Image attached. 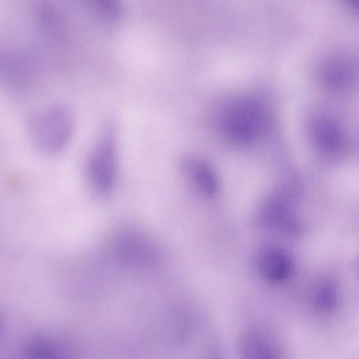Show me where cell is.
I'll return each mask as SVG.
<instances>
[{"mask_svg":"<svg viewBox=\"0 0 359 359\" xmlns=\"http://www.w3.org/2000/svg\"><path fill=\"white\" fill-rule=\"evenodd\" d=\"M315 139L321 149L327 153L339 150L343 142L341 130L332 121L323 118L316 123Z\"/></svg>","mask_w":359,"mask_h":359,"instance_id":"9","label":"cell"},{"mask_svg":"<svg viewBox=\"0 0 359 359\" xmlns=\"http://www.w3.org/2000/svg\"><path fill=\"white\" fill-rule=\"evenodd\" d=\"M0 326H1V323H0Z\"/></svg>","mask_w":359,"mask_h":359,"instance_id":"13","label":"cell"},{"mask_svg":"<svg viewBox=\"0 0 359 359\" xmlns=\"http://www.w3.org/2000/svg\"><path fill=\"white\" fill-rule=\"evenodd\" d=\"M113 255L123 264L145 267L155 264L159 259L154 243L141 233L126 231L119 234L112 246Z\"/></svg>","mask_w":359,"mask_h":359,"instance_id":"4","label":"cell"},{"mask_svg":"<svg viewBox=\"0 0 359 359\" xmlns=\"http://www.w3.org/2000/svg\"><path fill=\"white\" fill-rule=\"evenodd\" d=\"M337 297L335 286L330 282H324L314 290L313 304L321 312H327L335 306Z\"/></svg>","mask_w":359,"mask_h":359,"instance_id":"11","label":"cell"},{"mask_svg":"<svg viewBox=\"0 0 359 359\" xmlns=\"http://www.w3.org/2000/svg\"><path fill=\"white\" fill-rule=\"evenodd\" d=\"M238 353L241 359H282L273 339L259 329H250L242 334Z\"/></svg>","mask_w":359,"mask_h":359,"instance_id":"5","label":"cell"},{"mask_svg":"<svg viewBox=\"0 0 359 359\" xmlns=\"http://www.w3.org/2000/svg\"><path fill=\"white\" fill-rule=\"evenodd\" d=\"M350 72L351 67L346 61L341 59L331 61L323 73L325 83L331 88H341L348 83Z\"/></svg>","mask_w":359,"mask_h":359,"instance_id":"10","label":"cell"},{"mask_svg":"<svg viewBox=\"0 0 359 359\" xmlns=\"http://www.w3.org/2000/svg\"><path fill=\"white\" fill-rule=\"evenodd\" d=\"M96 11L106 18H117L121 13V7L116 2L111 1H97L93 6Z\"/></svg>","mask_w":359,"mask_h":359,"instance_id":"12","label":"cell"},{"mask_svg":"<svg viewBox=\"0 0 359 359\" xmlns=\"http://www.w3.org/2000/svg\"><path fill=\"white\" fill-rule=\"evenodd\" d=\"M117 175V150L111 131L104 133L88 163V175L93 187L102 194L113 189Z\"/></svg>","mask_w":359,"mask_h":359,"instance_id":"2","label":"cell"},{"mask_svg":"<svg viewBox=\"0 0 359 359\" xmlns=\"http://www.w3.org/2000/svg\"><path fill=\"white\" fill-rule=\"evenodd\" d=\"M184 170L191 182L201 192L210 196L217 191V178L207 163L199 160L189 161L184 165Z\"/></svg>","mask_w":359,"mask_h":359,"instance_id":"8","label":"cell"},{"mask_svg":"<svg viewBox=\"0 0 359 359\" xmlns=\"http://www.w3.org/2000/svg\"><path fill=\"white\" fill-rule=\"evenodd\" d=\"M257 266L267 280L280 282L285 280L292 271L289 256L281 249L268 246L260 250L257 255Z\"/></svg>","mask_w":359,"mask_h":359,"instance_id":"6","label":"cell"},{"mask_svg":"<svg viewBox=\"0 0 359 359\" xmlns=\"http://www.w3.org/2000/svg\"><path fill=\"white\" fill-rule=\"evenodd\" d=\"M25 355V359H72L69 351L64 344L42 337L28 343Z\"/></svg>","mask_w":359,"mask_h":359,"instance_id":"7","label":"cell"},{"mask_svg":"<svg viewBox=\"0 0 359 359\" xmlns=\"http://www.w3.org/2000/svg\"><path fill=\"white\" fill-rule=\"evenodd\" d=\"M264 114L262 106L256 101L238 102L226 111L222 123L224 131L234 140H250L262 131Z\"/></svg>","mask_w":359,"mask_h":359,"instance_id":"3","label":"cell"},{"mask_svg":"<svg viewBox=\"0 0 359 359\" xmlns=\"http://www.w3.org/2000/svg\"><path fill=\"white\" fill-rule=\"evenodd\" d=\"M29 130L36 147L46 154L60 151L72 133L70 111L62 106H52L36 111L29 119Z\"/></svg>","mask_w":359,"mask_h":359,"instance_id":"1","label":"cell"}]
</instances>
